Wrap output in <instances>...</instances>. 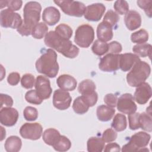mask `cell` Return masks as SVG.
<instances>
[{
	"label": "cell",
	"instance_id": "277c9868",
	"mask_svg": "<svg viewBox=\"0 0 152 152\" xmlns=\"http://www.w3.org/2000/svg\"><path fill=\"white\" fill-rule=\"evenodd\" d=\"M151 73L148 64L141 60L135 64L131 70L126 75V81L131 87H137L145 82Z\"/></svg>",
	"mask_w": 152,
	"mask_h": 152
},
{
	"label": "cell",
	"instance_id": "9a60e30c",
	"mask_svg": "<svg viewBox=\"0 0 152 152\" xmlns=\"http://www.w3.org/2000/svg\"><path fill=\"white\" fill-rule=\"evenodd\" d=\"M18 112L13 107H4L0 110L1 124L6 126H14L18 121Z\"/></svg>",
	"mask_w": 152,
	"mask_h": 152
},
{
	"label": "cell",
	"instance_id": "5b68a950",
	"mask_svg": "<svg viewBox=\"0 0 152 152\" xmlns=\"http://www.w3.org/2000/svg\"><path fill=\"white\" fill-rule=\"evenodd\" d=\"M151 136L149 134L140 131L132 135L129 142L123 145L121 151H147L145 147L148 144Z\"/></svg>",
	"mask_w": 152,
	"mask_h": 152
},
{
	"label": "cell",
	"instance_id": "8992f818",
	"mask_svg": "<svg viewBox=\"0 0 152 152\" xmlns=\"http://www.w3.org/2000/svg\"><path fill=\"white\" fill-rule=\"evenodd\" d=\"M94 39V31L88 24L80 26L75 31L74 42L81 48H87L93 43Z\"/></svg>",
	"mask_w": 152,
	"mask_h": 152
},
{
	"label": "cell",
	"instance_id": "cb8c5ba5",
	"mask_svg": "<svg viewBox=\"0 0 152 152\" xmlns=\"http://www.w3.org/2000/svg\"><path fill=\"white\" fill-rule=\"evenodd\" d=\"M104 142L102 138L90 137L87 142V151L88 152H101L104 147Z\"/></svg>",
	"mask_w": 152,
	"mask_h": 152
},
{
	"label": "cell",
	"instance_id": "681fc988",
	"mask_svg": "<svg viewBox=\"0 0 152 152\" xmlns=\"http://www.w3.org/2000/svg\"><path fill=\"white\" fill-rule=\"evenodd\" d=\"M20 80V74L16 72L10 73L7 77V82L11 86H16Z\"/></svg>",
	"mask_w": 152,
	"mask_h": 152
},
{
	"label": "cell",
	"instance_id": "4316f807",
	"mask_svg": "<svg viewBox=\"0 0 152 152\" xmlns=\"http://www.w3.org/2000/svg\"><path fill=\"white\" fill-rule=\"evenodd\" d=\"M152 47L150 44L148 43H142L137 44L133 46L132 51L138 56L145 58L148 56L151 58Z\"/></svg>",
	"mask_w": 152,
	"mask_h": 152
},
{
	"label": "cell",
	"instance_id": "f546056e",
	"mask_svg": "<svg viewBox=\"0 0 152 152\" xmlns=\"http://www.w3.org/2000/svg\"><path fill=\"white\" fill-rule=\"evenodd\" d=\"M96 88L95 83L91 80H84L82 81L78 85V92L83 94H86L92 93L95 91Z\"/></svg>",
	"mask_w": 152,
	"mask_h": 152
},
{
	"label": "cell",
	"instance_id": "3957f363",
	"mask_svg": "<svg viewBox=\"0 0 152 152\" xmlns=\"http://www.w3.org/2000/svg\"><path fill=\"white\" fill-rule=\"evenodd\" d=\"M38 72L50 78L55 77L59 71L57 54L52 49H48L37 59L35 64Z\"/></svg>",
	"mask_w": 152,
	"mask_h": 152
},
{
	"label": "cell",
	"instance_id": "ac0fdd59",
	"mask_svg": "<svg viewBox=\"0 0 152 152\" xmlns=\"http://www.w3.org/2000/svg\"><path fill=\"white\" fill-rule=\"evenodd\" d=\"M124 21L127 28L132 31L141 26V17L137 11L131 10L125 14Z\"/></svg>",
	"mask_w": 152,
	"mask_h": 152
},
{
	"label": "cell",
	"instance_id": "7bdbcfd3",
	"mask_svg": "<svg viewBox=\"0 0 152 152\" xmlns=\"http://www.w3.org/2000/svg\"><path fill=\"white\" fill-rule=\"evenodd\" d=\"M117 133L111 128L104 131L102 134V139L106 142H110L115 141L117 138Z\"/></svg>",
	"mask_w": 152,
	"mask_h": 152
},
{
	"label": "cell",
	"instance_id": "e575fe53",
	"mask_svg": "<svg viewBox=\"0 0 152 152\" xmlns=\"http://www.w3.org/2000/svg\"><path fill=\"white\" fill-rule=\"evenodd\" d=\"M55 31L59 37L66 40H69L72 35V28L65 24H60L57 26Z\"/></svg>",
	"mask_w": 152,
	"mask_h": 152
},
{
	"label": "cell",
	"instance_id": "9c48e42d",
	"mask_svg": "<svg viewBox=\"0 0 152 152\" xmlns=\"http://www.w3.org/2000/svg\"><path fill=\"white\" fill-rule=\"evenodd\" d=\"M43 128L39 123H25L20 129V135L31 140H39L42 134Z\"/></svg>",
	"mask_w": 152,
	"mask_h": 152
},
{
	"label": "cell",
	"instance_id": "30bf717a",
	"mask_svg": "<svg viewBox=\"0 0 152 152\" xmlns=\"http://www.w3.org/2000/svg\"><path fill=\"white\" fill-rule=\"evenodd\" d=\"M116 107L119 112L128 115L135 112L137 109L134 97L130 93L122 94L118 99Z\"/></svg>",
	"mask_w": 152,
	"mask_h": 152
},
{
	"label": "cell",
	"instance_id": "2e32d148",
	"mask_svg": "<svg viewBox=\"0 0 152 152\" xmlns=\"http://www.w3.org/2000/svg\"><path fill=\"white\" fill-rule=\"evenodd\" d=\"M151 87L147 83L144 82L137 87L134 95V100L140 104H144L151 98Z\"/></svg>",
	"mask_w": 152,
	"mask_h": 152
},
{
	"label": "cell",
	"instance_id": "ba28073f",
	"mask_svg": "<svg viewBox=\"0 0 152 152\" xmlns=\"http://www.w3.org/2000/svg\"><path fill=\"white\" fill-rule=\"evenodd\" d=\"M23 20L20 15L7 8L1 10L0 12L1 26L4 28L17 29L22 24Z\"/></svg>",
	"mask_w": 152,
	"mask_h": 152
},
{
	"label": "cell",
	"instance_id": "f1b7e54d",
	"mask_svg": "<svg viewBox=\"0 0 152 152\" xmlns=\"http://www.w3.org/2000/svg\"><path fill=\"white\" fill-rule=\"evenodd\" d=\"M139 123H140V128H141L142 129L148 132H151L152 119H151V112L148 113L147 112V113L143 112V113H140Z\"/></svg>",
	"mask_w": 152,
	"mask_h": 152
},
{
	"label": "cell",
	"instance_id": "f35d334b",
	"mask_svg": "<svg viewBox=\"0 0 152 152\" xmlns=\"http://www.w3.org/2000/svg\"><path fill=\"white\" fill-rule=\"evenodd\" d=\"M24 119L28 121H34L38 117V111L32 106H27L23 111Z\"/></svg>",
	"mask_w": 152,
	"mask_h": 152
},
{
	"label": "cell",
	"instance_id": "1f68e13d",
	"mask_svg": "<svg viewBox=\"0 0 152 152\" xmlns=\"http://www.w3.org/2000/svg\"><path fill=\"white\" fill-rule=\"evenodd\" d=\"M57 151H66L71 147L70 140L64 135H61L56 142L52 146Z\"/></svg>",
	"mask_w": 152,
	"mask_h": 152
},
{
	"label": "cell",
	"instance_id": "f907efd6",
	"mask_svg": "<svg viewBox=\"0 0 152 152\" xmlns=\"http://www.w3.org/2000/svg\"><path fill=\"white\" fill-rule=\"evenodd\" d=\"M121 147L119 144L115 142H112V143H109L107 144L104 148V151L105 152H109V151H120Z\"/></svg>",
	"mask_w": 152,
	"mask_h": 152
},
{
	"label": "cell",
	"instance_id": "7402d4cb",
	"mask_svg": "<svg viewBox=\"0 0 152 152\" xmlns=\"http://www.w3.org/2000/svg\"><path fill=\"white\" fill-rule=\"evenodd\" d=\"M115 113V109L113 107H109L107 105L99 106L96 110V114L98 119L102 122L110 121Z\"/></svg>",
	"mask_w": 152,
	"mask_h": 152
},
{
	"label": "cell",
	"instance_id": "d6a6232c",
	"mask_svg": "<svg viewBox=\"0 0 152 152\" xmlns=\"http://www.w3.org/2000/svg\"><path fill=\"white\" fill-rule=\"evenodd\" d=\"M131 40L135 43H145L148 40V33L145 30L140 29L131 34Z\"/></svg>",
	"mask_w": 152,
	"mask_h": 152
},
{
	"label": "cell",
	"instance_id": "4fadbf2b",
	"mask_svg": "<svg viewBox=\"0 0 152 152\" xmlns=\"http://www.w3.org/2000/svg\"><path fill=\"white\" fill-rule=\"evenodd\" d=\"M35 89L39 96L43 100L48 99L52 94L49 80L43 75H38L36 79Z\"/></svg>",
	"mask_w": 152,
	"mask_h": 152
},
{
	"label": "cell",
	"instance_id": "d590c367",
	"mask_svg": "<svg viewBox=\"0 0 152 152\" xmlns=\"http://www.w3.org/2000/svg\"><path fill=\"white\" fill-rule=\"evenodd\" d=\"M119 20V17L118 14L112 10L107 11L104 16L103 21L108 24L112 28L117 24L118 21Z\"/></svg>",
	"mask_w": 152,
	"mask_h": 152
},
{
	"label": "cell",
	"instance_id": "4dcf8cb0",
	"mask_svg": "<svg viewBox=\"0 0 152 152\" xmlns=\"http://www.w3.org/2000/svg\"><path fill=\"white\" fill-rule=\"evenodd\" d=\"M48 27L47 25L43 23L40 22L37 23L32 29L31 36L36 39H42L46 34L48 33Z\"/></svg>",
	"mask_w": 152,
	"mask_h": 152
},
{
	"label": "cell",
	"instance_id": "ee69618b",
	"mask_svg": "<svg viewBox=\"0 0 152 152\" xmlns=\"http://www.w3.org/2000/svg\"><path fill=\"white\" fill-rule=\"evenodd\" d=\"M122 50V45L116 41H113L108 44V53L118 54Z\"/></svg>",
	"mask_w": 152,
	"mask_h": 152
},
{
	"label": "cell",
	"instance_id": "52a82bcc",
	"mask_svg": "<svg viewBox=\"0 0 152 152\" xmlns=\"http://www.w3.org/2000/svg\"><path fill=\"white\" fill-rule=\"evenodd\" d=\"M54 2L58 5L62 11L66 14L77 17H80L84 15L86 7L80 1H74L72 0L54 1Z\"/></svg>",
	"mask_w": 152,
	"mask_h": 152
},
{
	"label": "cell",
	"instance_id": "816d5d0a",
	"mask_svg": "<svg viewBox=\"0 0 152 152\" xmlns=\"http://www.w3.org/2000/svg\"><path fill=\"white\" fill-rule=\"evenodd\" d=\"M1 141H2L4 138L6 136V133H5V130L4 129L2 126H1Z\"/></svg>",
	"mask_w": 152,
	"mask_h": 152
},
{
	"label": "cell",
	"instance_id": "b9f144b4",
	"mask_svg": "<svg viewBox=\"0 0 152 152\" xmlns=\"http://www.w3.org/2000/svg\"><path fill=\"white\" fill-rule=\"evenodd\" d=\"M137 5L144 10L145 14L148 17L151 18L152 16L151 12V4L152 1L150 0H139L137 1Z\"/></svg>",
	"mask_w": 152,
	"mask_h": 152
},
{
	"label": "cell",
	"instance_id": "7c38bea8",
	"mask_svg": "<svg viewBox=\"0 0 152 152\" xmlns=\"http://www.w3.org/2000/svg\"><path fill=\"white\" fill-rule=\"evenodd\" d=\"M72 97L69 93L62 89L56 90L53 95V104L59 110L67 109L71 104Z\"/></svg>",
	"mask_w": 152,
	"mask_h": 152
},
{
	"label": "cell",
	"instance_id": "44dd1931",
	"mask_svg": "<svg viewBox=\"0 0 152 152\" xmlns=\"http://www.w3.org/2000/svg\"><path fill=\"white\" fill-rule=\"evenodd\" d=\"M112 27L105 22H101L97 27V36L99 40L108 42L113 38Z\"/></svg>",
	"mask_w": 152,
	"mask_h": 152
},
{
	"label": "cell",
	"instance_id": "ffe728a7",
	"mask_svg": "<svg viewBox=\"0 0 152 152\" xmlns=\"http://www.w3.org/2000/svg\"><path fill=\"white\" fill-rule=\"evenodd\" d=\"M58 86L65 91H73L77 86V82L74 77L68 74H63L59 76L56 80Z\"/></svg>",
	"mask_w": 152,
	"mask_h": 152
},
{
	"label": "cell",
	"instance_id": "74e56055",
	"mask_svg": "<svg viewBox=\"0 0 152 152\" xmlns=\"http://www.w3.org/2000/svg\"><path fill=\"white\" fill-rule=\"evenodd\" d=\"M113 8L117 14L124 15L129 11V5L126 1H116L113 5Z\"/></svg>",
	"mask_w": 152,
	"mask_h": 152
},
{
	"label": "cell",
	"instance_id": "6da1fadb",
	"mask_svg": "<svg viewBox=\"0 0 152 152\" xmlns=\"http://www.w3.org/2000/svg\"><path fill=\"white\" fill-rule=\"evenodd\" d=\"M42 6L38 2L30 1L26 4L23 9L24 20L22 24L17 29L21 36L31 34L33 27L39 23L40 18Z\"/></svg>",
	"mask_w": 152,
	"mask_h": 152
},
{
	"label": "cell",
	"instance_id": "8d00e7d4",
	"mask_svg": "<svg viewBox=\"0 0 152 152\" xmlns=\"http://www.w3.org/2000/svg\"><path fill=\"white\" fill-rule=\"evenodd\" d=\"M25 99L30 103L37 105L41 104L43 100L39 96L36 90H31L27 91L25 94Z\"/></svg>",
	"mask_w": 152,
	"mask_h": 152
},
{
	"label": "cell",
	"instance_id": "5bb4252c",
	"mask_svg": "<svg viewBox=\"0 0 152 152\" xmlns=\"http://www.w3.org/2000/svg\"><path fill=\"white\" fill-rule=\"evenodd\" d=\"M105 10L106 7L103 4H93L86 7L84 16L88 21H98L102 18Z\"/></svg>",
	"mask_w": 152,
	"mask_h": 152
},
{
	"label": "cell",
	"instance_id": "7dc6e473",
	"mask_svg": "<svg viewBox=\"0 0 152 152\" xmlns=\"http://www.w3.org/2000/svg\"><path fill=\"white\" fill-rule=\"evenodd\" d=\"M0 100H1V109L4 107H11L13 104V100L12 97L8 94H0Z\"/></svg>",
	"mask_w": 152,
	"mask_h": 152
},
{
	"label": "cell",
	"instance_id": "d4e9b609",
	"mask_svg": "<svg viewBox=\"0 0 152 152\" xmlns=\"http://www.w3.org/2000/svg\"><path fill=\"white\" fill-rule=\"evenodd\" d=\"M59 132L55 128H48L43 133L42 138L44 142L50 146H53L59 138Z\"/></svg>",
	"mask_w": 152,
	"mask_h": 152
},
{
	"label": "cell",
	"instance_id": "603a6c76",
	"mask_svg": "<svg viewBox=\"0 0 152 152\" xmlns=\"http://www.w3.org/2000/svg\"><path fill=\"white\" fill-rule=\"evenodd\" d=\"M22 145L21 139L15 135L9 137L5 141L4 147L8 152H18L20 150Z\"/></svg>",
	"mask_w": 152,
	"mask_h": 152
},
{
	"label": "cell",
	"instance_id": "e0dca14e",
	"mask_svg": "<svg viewBox=\"0 0 152 152\" xmlns=\"http://www.w3.org/2000/svg\"><path fill=\"white\" fill-rule=\"evenodd\" d=\"M140 61L138 56L131 53L120 54L119 68L124 72L129 71L132 66Z\"/></svg>",
	"mask_w": 152,
	"mask_h": 152
},
{
	"label": "cell",
	"instance_id": "83f0119b",
	"mask_svg": "<svg viewBox=\"0 0 152 152\" xmlns=\"http://www.w3.org/2000/svg\"><path fill=\"white\" fill-rule=\"evenodd\" d=\"M111 126L118 132L123 131L126 129L127 126L126 116L123 114L117 113L113 119Z\"/></svg>",
	"mask_w": 152,
	"mask_h": 152
},
{
	"label": "cell",
	"instance_id": "ab89813d",
	"mask_svg": "<svg viewBox=\"0 0 152 152\" xmlns=\"http://www.w3.org/2000/svg\"><path fill=\"white\" fill-rule=\"evenodd\" d=\"M36 80L34 77L31 74L23 75L21 80V84L23 87L26 89L31 88L35 85Z\"/></svg>",
	"mask_w": 152,
	"mask_h": 152
},
{
	"label": "cell",
	"instance_id": "bcb514c9",
	"mask_svg": "<svg viewBox=\"0 0 152 152\" xmlns=\"http://www.w3.org/2000/svg\"><path fill=\"white\" fill-rule=\"evenodd\" d=\"M118 97L117 96L112 94V93H109L105 95L104 97V102L107 104V106L115 108V106H116Z\"/></svg>",
	"mask_w": 152,
	"mask_h": 152
},
{
	"label": "cell",
	"instance_id": "f5cc1de1",
	"mask_svg": "<svg viewBox=\"0 0 152 152\" xmlns=\"http://www.w3.org/2000/svg\"><path fill=\"white\" fill-rule=\"evenodd\" d=\"M0 6H1V9L5 7H7V1H1Z\"/></svg>",
	"mask_w": 152,
	"mask_h": 152
},
{
	"label": "cell",
	"instance_id": "836d02e7",
	"mask_svg": "<svg viewBox=\"0 0 152 152\" xmlns=\"http://www.w3.org/2000/svg\"><path fill=\"white\" fill-rule=\"evenodd\" d=\"M91 50L93 53L97 56H102L107 53L108 44L106 42H102L99 39L96 40L91 46Z\"/></svg>",
	"mask_w": 152,
	"mask_h": 152
},
{
	"label": "cell",
	"instance_id": "c3c4849f",
	"mask_svg": "<svg viewBox=\"0 0 152 152\" xmlns=\"http://www.w3.org/2000/svg\"><path fill=\"white\" fill-rule=\"evenodd\" d=\"M23 4V1L21 0H9L7 1V7L8 9L14 11L19 10Z\"/></svg>",
	"mask_w": 152,
	"mask_h": 152
},
{
	"label": "cell",
	"instance_id": "d6986e66",
	"mask_svg": "<svg viewBox=\"0 0 152 152\" xmlns=\"http://www.w3.org/2000/svg\"><path fill=\"white\" fill-rule=\"evenodd\" d=\"M61 14L59 10L54 7H46L43 11L42 19L49 26H54L60 20Z\"/></svg>",
	"mask_w": 152,
	"mask_h": 152
},
{
	"label": "cell",
	"instance_id": "8fae6325",
	"mask_svg": "<svg viewBox=\"0 0 152 152\" xmlns=\"http://www.w3.org/2000/svg\"><path fill=\"white\" fill-rule=\"evenodd\" d=\"M120 54L107 53L101 58L99 68L104 72H113L119 68Z\"/></svg>",
	"mask_w": 152,
	"mask_h": 152
},
{
	"label": "cell",
	"instance_id": "7a4b0ae2",
	"mask_svg": "<svg viewBox=\"0 0 152 152\" xmlns=\"http://www.w3.org/2000/svg\"><path fill=\"white\" fill-rule=\"evenodd\" d=\"M44 42L47 46L52 48L68 58H74L79 53L78 48L69 40L59 37L55 31H50L46 34Z\"/></svg>",
	"mask_w": 152,
	"mask_h": 152
},
{
	"label": "cell",
	"instance_id": "60d3db41",
	"mask_svg": "<svg viewBox=\"0 0 152 152\" xmlns=\"http://www.w3.org/2000/svg\"><path fill=\"white\" fill-rule=\"evenodd\" d=\"M140 113H132L128 115L129 126L131 130H136L140 128L139 117Z\"/></svg>",
	"mask_w": 152,
	"mask_h": 152
},
{
	"label": "cell",
	"instance_id": "f6af8a7d",
	"mask_svg": "<svg viewBox=\"0 0 152 152\" xmlns=\"http://www.w3.org/2000/svg\"><path fill=\"white\" fill-rule=\"evenodd\" d=\"M82 96H83V97L84 98V99L86 100V101L87 102L90 107L93 106L97 102L98 95L96 91L88 94H83Z\"/></svg>",
	"mask_w": 152,
	"mask_h": 152
},
{
	"label": "cell",
	"instance_id": "484cf974",
	"mask_svg": "<svg viewBox=\"0 0 152 152\" xmlns=\"http://www.w3.org/2000/svg\"><path fill=\"white\" fill-rule=\"evenodd\" d=\"M89 107V105L82 95L77 97L74 100L72 104V109L76 113L80 115L86 113L88 111Z\"/></svg>",
	"mask_w": 152,
	"mask_h": 152
}]
</instances>
